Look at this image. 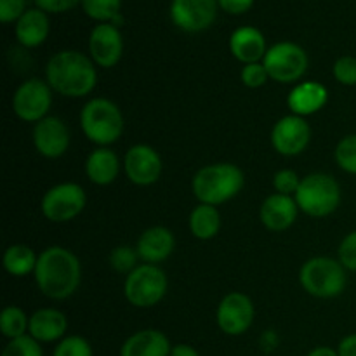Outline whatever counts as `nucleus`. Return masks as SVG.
Instances as JSON below:
<instances>
[{
    "mask_svg": "<svg viewBox=\"0 0 356 356\" xmlns=\"http://www.w3.org/2000/svg\"><path fill=\"white\" fill-rule=\"evenodd\" d=\"M169 339L155 329L139 330L132 334L120 348V356H170Z\"/></svg>",
    "mask_w": 356,
    "mask_h": 356,
    "instance_id": "412c9836",
    "label": "nucleus"
},
{
    "mask_svg": "<svg viewBox=\"0 0 356 356\" xmlns=\"http://www.w3.org/2000/svg\"><path fill=\"white\" fill-rule=\"evenodd\" d=\"M26 13V0H0V21L13 23Z\"/></svg>",
    "mask_w": 356,
    "mask_h": 356,
    "instance_id": "e433bc0d",
    "label": "nucleus"
},
{
    "mask_svg": "<svg viewBox=\"0 0 356 356\" xmlns=\"http://www.w3.org/2000/svg\"><path fill=\"white\" fill-rule=\"evenodd\" d=\"M170 356H200L195 348H191L190 344H177L170 351Z\"/></svg>",
    "mask_w": 356,
    "mask_h": 356,
    "instance_id": "a19ab883",
    "label": "nucleus"
},
{
    "mask_svg": "<svg viewBox=\"0 0 356 356\" xmlns=\"http://www.w3.org/2000/svg\"><path fill=\"white\" fill-rule=\"evenodd\" d=\"M37 9H42L44 13H66L73 9L75 6L82 3V0H35Z\"/></svg>",
    "mask_w": 356,
    "mask_h": 356,
    "instance_id": "4c0bfd02",
    "label": "nucleus"
},
{
    "mask_svg": "<svg viewBox=\"0 0 356 356\" xmlns=\"http://www.w3.org/2000/svg\"><path fill=\"white\" fill-rule=\"evenodd\" d=\"M89 52L94 65L113 68L124 54V38L120 30L111 23H99L94 26L89 37Z\"/></svg>",
    "mask_w": 356,
    "mask_h": 356,
    "instance_id": "4468645a",
    "label": "nucleus"
},
{
    "mask_svg": "<svg viewBox=\"0 0 356 356\" xmlns=\"http://www.w3.org/2000/svg\"><path fill=\"white\" fill-rule=\"evenodd\" d=\"M138 250L129 245H120L110 254V264L118 273H131L138 268Z\"/></svg>",
    "mask_w": 356,
    "mask_h": 356,
    "instance_id": "7c9ffc66",
    "label": "nucleus"
},
{
    "mask_svg": "<svg viewBox=\"0 0 356 356\" xmlns=\"http://www.w3.org/2000/svg\"><path fill=\"white\" fill-rule=\"evenodd\" d=\"M30 329V318L24 315V312L17 306H7L0 315V330L7 339H17V337L26 336V330Z\"/></svg>",
    "mask_w": 356,
    "mask_h": 356,
    "instance_id": "bb28decb",
    "label": "nucleus"
},
{
    "mask_svg": "<svg viewBox=\"0 0 356 356\" xmlns=\"http://www.w3.org/2000/svg\"><path fill=\"white\" fill-rule=\"evenodd\" d=\"M83 13L99 23H111L120 14L122 0H82Z\"/></svg>",
    "mask_w": 356,
    "mask_h": 356,
    "instance_id": "cd10ccee",
    "label": "nucleus"
},
{
    "mask_svg": "<svg viewBox=\"0 0 356 356\" xmlns=\"http://www.w3.org/2000/svg\"><path fill=\"white\" fill-rule=\"evenodd\" d=\"M35 149L45 159H59L68 152L70 131L58 117H45L33 127Z\"/></svg>",
    "mask_w": 356,
    "mask_h": 356,
    "instance_id": "dca6fc26",
    "label": "nucleus"
},
{
    "mask_svg": "<svg viewBox=\"0 0 356 356\" xmlns=\"http://www.w3.org/2000/svg\"><path fill=\"white\" fill-rule=\"evenodd\" d=\"M229 51L233 58L238 59L243 65L263 61L266 56V38L257 28L242 26L236 28L229 37Z\"/></svg>",
    "mask_w": 356,
    "mask_h": 356,
    "instance_id": "a211bd4d",
    "label": "nucleus"
},
{
    "mask_svg": "<svg viewBox=\"0 0 356 356\" xmlns=\"http://www.w3.org/2000/svg\"><path fill=\"white\" fill-rule=\"evenodd\" d=\"M312 139V129L308 122L298 115H287L273 125L271 145L280 155L298 156L308 148Z\"/></svg>",
    "mask_w": 356,
    "mask_h": 356,
    "instance_id": "ddd939ff",
    "label": "nucleus"
},
{
    "mask_svg": "<svg viewBox=\"0 0 356 356\" xmlns=\"http://www.w3.org/2000/svg\"><path fill=\"white\" fill-rule=\"evenodd\" d=\"M329 99V92L325 87L318 82H301L289 92L287 104L292 110V115L298 117H309L322 110Z\"/></svg>",
    "mask_w": 356,
    "mask_h": 356,
    "instance_id": "aec40b11",
    "label": "nucleus"
},
{
    "mask_svg": "<svg viewBox=\"0 0 356 356\" xmlns=\"http://www.w3.org/2000/svg\"><path fill=\"white\" fill-rule=\"evenodd\" d=\"M219 329L228 336H242L254 322V305L249 296L242 292H232L225 296L216 313Z\"/></svg>",
    "mask_w": 356,
    "mask_h": 356,
    "instance_id": "f8f14e48",
    "label": "nucleus"
},
{
    "mask_svg": "<svg viewBox=\"0 0 356 356\" xmlns=\"http://www.w3.org/2000/svg\"><path fill=\"white\" fill-rule=\"evenodd\" d=\"M2 356H44L40 343L31 336L10 339L9 344L3 348Z\"/></svg>",
    "mask_w": 356,
    "mask_h": 356,
    "instance_id": "c756f323",
    "label": "nucleus"
},
{
    "mask_svg": "<svg viewBox=\"0 0 356 356\" xmlns=\"http://www.w3.org/2000/svg\"><path fill=\"white\" fill-rule=\"evenodd\" d=\"M167 285V275L156 264H139L125 278L124 294L136 308H152L165 298Z\"/></svg>",
    "mask_w": 356,
    "mask_h": 356,
    "instance_id": "0eeeda50",
    "label": "nucleus"
},
{
    "mask_svg": "<svg viewBox=\"0 0 356 356\" xmlns=\"http://www.w3.org/2000/svg\"><path fill=\"white\" fill-rule=\"evenodd\" d=\"M38 256L24 243H14L7 247L3 252V268L13 277H26L28 273H35Z\"/></svg>",
    "mask_w": 356,
    "mask_h": 356,
    "instance_id": "a878e982",
    "label": "nucleus"
},
{
    "mask_svg": "<svg viewBox=\"0 0 356 356\" xmlns=\"http://www.w3.org/2000/svg\"><path fill=\"white\" fill-rule=\"evenodd\" d=\"M336 162L344 172L356 176V134L344 136L336 146Z\"/></svg>",
    "mask_w": 356,
    "mask_h": 356,
    "instance_id": "c85d7f7f",
    "label": "nucleus"
},
{
    "mask_svg": "<svg viewBox=\"0 0 356 356\" xmlns=\"http://www.w3.org/2000/svg\"><path fill=\"white\" fill-rule=\"evenodd\" d=\"M33 275L42 294L61 301L76 292L82 280V268L75 254L65 247L54 245L47 247L38 256Z\"/></svg>",
    "mask_w": 356,
    "mask_h": 356,
    "instance_id": "f257e3e1",
    "label": "nucleus"
},
{
    "mask_svg": "<svg viewBox=\"0 0 356 356\" xmlns=\"http://www.w3.org/2000/svg\"><path fill=\"white\" fill-rule=\"evenodd\" d=\"M308 356H339V353L329 346H318L315 348V350L309 351Z\"/></svg>",
    "mask_w": 356,
    "mask_h": 356,
    "instance_id": "79ce46f5",
    "label": "nucleus"
},
{
    "mask_svg": "<svg viewBox=\"0 0 356 356\" xmlns=\"http://www.w3.org/2000/svg\"><path fill=\"white\" fill-rule=\"evenodd\" d=\"M68 320L56 308H42L30 316V336L38 343H52L65 336Z\"/></svg>",
    "mask_w": 356,
    "mask_h": 356,
    "instance_id": "4be33fe9",
    "label": "nucleus"
},
{
    "mask_svg": "<svg viewBox=\"0 0 356 356\" xmlns=\"http://www.w3.org/2000/svg\"><path fill=\"white\" fill-rule=\"evenodd\" d=\"M240 79H242L243 86L249 87V89H259L268 82L270 75H268L263 63H252V65L243 66Z\"/></svg>",
    "mask_w": 356,
    "mask_h": 356,
    "instance_id": "f704fd0d",
    "label": "nucleus"
},
{
    "mask_svg": "<svg viewBox=\"0 0 356 356\" xmlns=\"http://www.w3.org/2000/svg\"><path fill=\"white\" fill-rule=\"evenodd\" d=\"M49 35L47 14L42 9H28L16 21V38L23 47H38Z\"/></svg>",
    "mask_w": 356,
    "mask_h": 356,
    "instance_id": "b1692460",
    "label": "nucleus"
},
{
    "mask_svg": "<svg viewBox=\"0 0 356 356\" xmlns=\"http://www.w3.org/2000/svg\"><path fill=\"white\" fill-rule=\"evenodd\" d=\"M339 263L346 270L356 271V232H351L343 238L339 245Z\"/></svg>",
    "mask_w": 356,
    "mask_h": 356,
    "instance_id": "c9c22d12",
    "label": "nucleus"
},
{
    "mask_svg": "<svg viewBox=\"0 0 356 356\" xmlns=\"http://www.w3.org/2000/svg\"><path fill=\"white\" fill-rule=\"evenodd\" d=\"M45 76L51 89L66 97L87 96L97 83L94 61L79 51H61L52 56Z\"/></svg>",
    "mask_w": 356,
    "mask_h": 356,
    "instance_id": "f03ea898",
    "label": "nucleus"
},
{
    "mask_svg": "<svg viewBox=\"0 0 356 356\" xmlns=\"http://www.w3.org/2000/svg\"><path fill=\"white\" fill-rule=\"evenodd\" d=\"M80 127L89 141L106 148L122 138L125 129L124 115L113 101L106 97H94L80 113Z\"/></svg>",
    "mask_w": 356,
    "mask_h": 356,
    "instance_id": "20e7f679",
    "label": "nucleus"
},
{
    "mask_svg": "<svg viewBox=\"0 0 356 356\" xmlns=\"http://www.w3.org/2000/svg\"><path fill=\"white\" fill-rule=\"evenodd\" d=\"M298 204L296 198L287 197V195L273 193L263 202L259 211L261 222L271 232H284L291 228L298 218Z\"/></svg>",
    "mask_w": 356,
    "mask_h": 356,
    "instance_id": "f3484780",
    "label": "nucleus"
},
{
    "mask_svg": "<svg viewBox=\"0 0 356 356\" xmlns=\"http://www.w3.org/2000/svg\"><path fill=\"white\" fill-rule=\"evenodd\" d=\"M299 282L302 289L315 298H337L346 289V268L332 257H312L302 264Z\"/></svg>",
    "mask_w": 356,
    "mask_h": 356,
    "instance_id": "39448f33",
    "label": "nucleus"
},
{
    "mask_svg": "<svg viewBox=\"0 0 356 356\" xmlns=\"http://www.w3.org/2000/svg\"><path fill=\"white\" fill-rule=\"evenodd\" d=\"M221 229V214L214 205L200 204L190 214V232L198 240H211Z\"/></svg>",
    "mask_w": 356,
    "mask_h": 356,
    "instance_id": "393cba45",
    "label": "nucleus"
},
{
    "mask_svg": "<svg viewBox=\"0 0 356 356\" xmlns=\"http://www.w3.org/2000/svg\"><path fill=\"white\" fill-rule=\"evenodd\" d=\"M52 356H92V348L83 337L70 336L56 346Z\"/></svg>",
    "mask_w": 356,
    "mask_h": 356,
    "instance_id": "2f4dec72",
    "label": "nucleus"
},
{
    "mask_svg": "<svg viewBox=\"0 0 356 356\" xmlns=\"http://www.w3.org/2000/svg\"><path fill=\"white\" fill-rule=\"evenodd\" d=\"M86 191L76 183H61L42 197V214L52 222H68L86 209Z\"/></svg>",
    "mask_w": 356,
    "mask_h": 356,
    "instance_id": "1a4fd4ad",
    "label": "nucleus"
},
{
    "mask_svg": "<svg viewBox=\"0 0 356 356\" xmlns=\"http://www.w3.org/2000/svg\"><path fill=\"white\" fill-rule=\"evenodd\" d=\"M120 172V162L110 148H96L86 162V174L90 183L97 186H108L117 179Z\"/></svg>",
    "mask_w": 356,
    "mask_h": 356,
    "instance_id": "5701e85b",
    "label": "nucleus"
},
{
    "mask_svg": "<svg viewBox=\"0 0 356 356\" xmlns=\"http://www.w3.org/2000/svg\"><path fill=\"white\" fill-rule=\"evenodd\" d=\"M337 353H339V356H356V334L346 336L341 341Z\"/></svg>",
    "mask_w": 356,
    "mask_h": 356,
    "instance_id": "ea45409f",
    "label": "nucleus"
},
{
    "mask_svg": "<svg viewBox=\"0 0 356 356\" xmlns=\"http://www.w3.org/2000/svg\"><path fill=\"white\" fill-rule=\"evenodd\" d=\"M245 177L235 163H212L198 170L191 181L193 195L200 204L221 205L242 191Z\"/></svg>",
    "mask_w": 356,
    "mask_h": 356,
    "instance_id": "7ed1b4c3",
    "label": "nucleus"
},
{
    "mask_svg": "<svg viewBox=\"0 0 356 356\" xmlns=\"http://www.w3.org/2000/svg\"><path fill=\"white\" fill-rule=\"evenodd\" d=\"M218 3L228 14H243L254 6V0H218Z\"/></svg>",
    "mask_w": 356,
    "mask_h": 356,
    "instance_id": "58836bf2",
    "label": "nucleus"
},
{
    "mask_svg": "<svg viewBox=\"0 0 356 356\" xmlns=\"http://www.w3.org/2000/svg\"><path fill=\"white\" fill-rule=\"evenodd\" d=\"M174 247H176V240H174L172 232L163 226H153L143 232L136 250H138L139 259L145 261L146 264H156L165 261L172 254Z\"/></svg>",
    "mask_w": 356,
    "mask_h": 356,
    "instance_id": "6ab92c4d",
    "label": "nucleus"
},
{
    "mask_svg": "<svg viewBox=\"0 0 356 356\" xmlns=\"http://www.w3.org/2000/svg\"><path fill=\"white\" fill-rule=\"evenodd\" d=\"M294 198L299 211L305 214L312 218H325L339 207L341 188L339 183L329 174L315 172L302 177Z\"/></svg>",
    "mask_w": 356,
    "mask_h": 356,
    "instance_id": "423d86ee",
    "label": "nucleus"
},
{
    "mask_svg": "<svg viewBox=\"0 0 356 356\" xmlns=\"http://www.w3.org/2000/svg\"><path fill=\"white\" fill-rule=\"evenodd\" d=\"M125 174L136 186H149L162 174V159L148 145H134L125 155Z\"/></svg>",
    "mask_w": 356,
    "mask_h": 356,
    "instance_id": "2eb2a0df",
    "label": "nucleus"
},
{
    "mask_svg": "<svg viewBox=\"0 0 356 356\" xmlns=\"http://www.w3.org/2000/svg\"><path fill=\"white\" fill-rule=\"evenodd\" d=\"M263 65L271 80L292 83L305 76L308 70V54L301 45L294 42H278L268 49Z\"/></svg>",
    "mask_w": 356,
    "mask_h": 356,
    "instance_id": "6e6552de",
    "label": "nucleus"
},
{
    "mask_svg": "<svg viewBox=\"0 0 356 356\" xmlns=\"http://www.w3.org/2000/svg\"><path fill=\"white\" fill-rule=\"evenodd\" d=\"M218 0H172L170 19L188 33H198L212 26L218 16Z\"/></svg>",
    "mask_w": 356,
    "mask_h": 356,
    "instance_id": "9b49d317",
    "label": "nucleus"
},
{
    "mask_svg": "<svg viewBox=\"0 0 356 356\" xmlns=\"http://www.w3.org/2000/svg\"><path fill=\"white\" fill-rule=\"evenodd\" d=\"M52 104V89L40 79L21 83L13 96V110L19 120L37 124L47 117Z\"/></svg>",
    "mask_w": 356,
    "mask_h": 356,
    "instance_id": "9d476101",
    "label": "nucleus"
},
{
    "mask_svg": "<svg viewBox=\"0 0 356 356\" xmlns=\"http://www.w3.org/2000/svg\"><path fill=\"white\" fill-rule=\"evenodd\" d=\"M299 186H301V177L291 169L278 170L273 176V188L277 193L287 195V197H292V195L298 193Z\"/></svg>",
    "mask_w": 356,
    "mask_h": 356,
    "instance_id": "473e14b6",
    "label": "nucleus"
},
{
    "mask_svg": "<svg viewBox=\"0 0 356 356\" xmlns=\"http://www.w3.org/2000/svg\"><path fill=\"white\" fill-rule=\"evenodd\" d=\"M334 79L343 86H356V58L353 56H343L334 63Z\"/></svg>",
    "mask_w": 356,
    "mask_h": 356,
    "instance_id": "72a5a7b5",
    "label": "nucleus"
}]
</instances>
